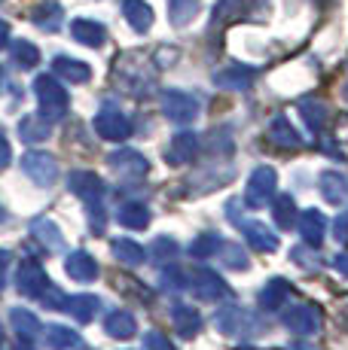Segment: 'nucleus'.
<instances>
[{
	"label": "nucleus",
	"mask_w": 348,
	"mask_h": 350,
	"mask_svg": "<svg viewBox=\"0 0 348 350\" xmlns=\"http://www.w3.org/2000/svg\"><path fill=\"white\" fill-rule=\"evenodd\" d=\"M68 186L77 198L86 201V211L92 217V228L101 234L104 232V195H107L104 180L92 171H73L68 177Z\"/></svg>",
	"instance_id": "nucleus-1"
},
{
	"label": "nucleus",
	"mask_w": 348,
	"mask_h": 350,
	"mask_svg": "<svg viewBox=\"0 0 348 350\" xmlns=\"http://www.w3.org/2000/svg\"><path fill=\"white\" fill-rule=\"evenodd\" d=\"M34 95L40 104V116H46L49 122H55V119H62L64 113H68V104H71L68 92H64L62 83H58L55 77H49V73L34 79Z\"/></svg>",
	"instance_id": "nucleus-2"
},
{
	"label": "nucleus",
	"mask_w": 348,
	"mask_h": 350,
	"mask_svg": "<svg viewBox=\"0 0 348 350\" xmlns=\"http://www.w3.org/2000/svg\"><path fill=\"white\" fill-rule=\"evenodd\" d=\"M16 286H18V293L28 295V299L43 301V295L52 289V280L46 278V271L34 259H25V262H18V268H16Z\"/></svg>",
	"instance_id": "nucleus-3"
},
{
	"label": "nucleus",
	"mask_w": 348,
	"mask_h": 350,
	"mask_svg": "<svg viewBox=\"0 0 348 350\" xmlns=\"http://www.w3.org/2000/svg\"><path fill=\"white\" fill-rule=\"evenodd\" d=\"M275 186H278V174L275 167L269 165H260L257 171L247 177V192H245V201L251 207H266L275 195Z\"/></svg>",
	"instance_id": "nucleus-4"
},
{
	"label": "nucleus",
	"mask_w": 348,
	"mask_h": 350,
	"mask_svg": "<svg viewBox=\"0 0 348 350\" xmlns=\"http://www.w3.org/2000/svg\"><path fill=\"white\" fill-rule=\"evenodd\" d=\"M162 113L177 125H190L199 116V100L190 92L180 89H165L162 92Z\"/></svg>",
	"instance_id": "nucleus-5"
},
{
	"label": "nucleus",
	"mask_w": 348,
	"mask_h": 350,
	"mask_svg": "<svg viewBox=\"0 0 348 350\" xmlns=\"http://www.w3.org/2000/svg\"><path fill=\"white\" fill-rule=\"evenodd\" d=\"M22 171H25V177L28 180H34L37 186H52L55 183V177H58V161L55 156H49V152H37V150H31V152H25L22 156Z\"/></svg>",
	"instance_id": "nucleus-6"
},
{
	"label": "nucleus",
	"mask_w": 348,
	"mask_h": 350,
	"mask_svg": "<svg viewBox=\"0 0 348 350\" xmlns=\"http://www.w3.org/2000/svg\"><path fill=\"white\" fill-rule=\"evenodd\" d=\"M95 131H98V137L113 140V144H123V140H129V134H132V122L125 119V113H119L116 107L107 104L95 116Z\"/></svg>",
	"instance_id": "nucleus-7"
},
{
	"label": "nucleus",
	"mask_w": 348,
	"mask_h": 350,
	"mask_svg": "<svg viewBox=\"0 0 348 350\" xmlns=\"http://www.w3.org/2000/svg\"><path fill=\"white\" fill-rule=\"evenodd\" d=\"M217 329L223 335H260V323L253 317L251 311H245V308H223V311L217 314Z\"/></svg>",
	"instance_id": "nucleus-8"
},
{
	"label": "nucleus",
	"mask_w": 348,
	"mask_h": 350,
	"mask_svg": "<svg viewBox=\"0 0 348 350\" xmlns=\"http://www.w3.org/2000/svg\"><path fill=\"white\" fill-rule=\"evenodd\" d=\"M190 280H192L190 289L196 293V299H202V301L229 299V284H223V278L208 271V268H196V271L190 274Z\"/></svg>",
	"instance_id": "nucleus-9"
},
{
	"label": "nucleus",
	"mask_w": 348,
	"mask_h": 350,
	"mask_svg": "<svg viewBox=\"0 0 348 350\" xmlns=\"http://www.w3.org/2000/svg\"><path fill=\"white\" fill-rule=\"evenodd\" d=\"M107 165H110V171L116 174V177H123V180H140V177H147L150 174V161H147L140 152L135 150H119V152H113L110 159H107Z\"/></svg>",
	"instance_id": "nucleus-10"
},
{
	"label": "nucleus",
	"mask_w": 348,
	"mask_h": 350,
	"mask_svg": "<svg viewBox=\"0 0 348 350\" xmlns=\"http://www.w3.org/2000/svg\"><path fill=\"white\" fill-rule=\"evenodd\" d=\"M281 323L297 335H314L321 329V311L314 305H293L281 314Z\"/></svg>",
	"instance_id": "nucleus-11"
},
{
	"label": "nucleus",
	"mask_w": 348,
	"mask_h": 350,
	"mask_svg": "<svg viewBox=\"0 0 348 350\" xmlns=\"http://www.w3.org/2000/svg\"><path fill=\"white\" fill-rule=\"evenodd\" d=\"M236 223H238V228H242L245 241H247V244H251L257 253H272V250L278 247V234H272V228L263 226L260 219H242V217H238Z\"/></svg>",
	"instance_id": "nucleus-12"
},
{
	"label": "nucleus",
	"mask_w": 348,
	"mask_h": 350,
	"mask_svg": "<svg viewBox=\"0 0 348 350\" xmlns=\"http://www.w3.org/2000/svg\"><path fill=\"white\" fill-rule=\"evenodd\" d=\"M251 83H253V70L245 64H229V67L214 73V85H217V89H226V92H247Z\"/></svg>",
	"instance_id": "nucleus-13"
},
{
	"label": "nucleus",
	"mask_w": 348,
	"mask_h": 350,
	"mask_svg": "<svg viewBox=\"0 0 348 350\" xmlns=\"http://www.w3.org/2000/svg\"><path fill=\"white\" fill-rule=\"evenodd\" d=\"M196 156H199V134H192V131L174 134L169 152H165L169 165H186V161H192Z\"/></svg>",
	"instance_id": "nucleus-14"
},
{
	"label": "nucleus",
	"mask_w": 348,
	"mask_h": 350,
	"mask_svg": "<svg viewBox=\"0 0 348 350\" xmlns=\"http://www.w3.org/2000/svg\"><path fill=\"white\" fill-rule=\"evenodd\" d=\"M64 271H68V278L79 280V284H89V280L98 278V262L92 253L86 250H73L68 259H64Z\"/></svg>",
	"instance_id": "nucleus-15"
},
{
	"label": "nucleus",
	"mask_w": 348,
	"mask_h": 350,
	"mask_svg": "<svg viewBox=\"0 0 348 350\" xmlns=\"http://www.w3.org/2000/svg\"><path fill=\"white\" fill-rule=\"evenodd\" d=\"M71 33L77 43L89 46V49H101L104 40H107V31L101 22H92V18H73L71 25Z\"/></svg>",
	"instance_id": "nucleus-16"
},
{
	"label": "nucleus",
	"mask_w": 348,
	"mask_h": 350,
	"mask_svg": "<svg viewBox=\"0 0 348 350\" xmlns=\"http://www.w3.org/2000/svg\"><path fill=\"white\" fill-rule=\"evenodd\" d=\"M171 323L184 338H196V335L202 332V314H199L192 305H174L171 308Z\"/></svg>",
	"instance_id": "nucleus-17"
},
{
	"label": "nucleus",
	"mask_w": 348,
	"mask_h": 350,
	"mask_svg": "<svg viewBox=\"0 0 348 350\" xmlns=\"http://www.w3.org/2000/svg\"><path fill=\"white\" fill-rule=\"evenodd\" d=\"M287 295H290V284H287L284 278H272L269 284L260 289L257 305H260V311H278L287 301Z\"/></svg>",
	"instance_id": "nucleus-18"
},
{
	"label": "nucleus",
	"mask_w": 348,
	"mask_h": 350,
	"mask_svg": "<svg viewBox=\"0 0 348 350\" xmlns=\"http://www.w3.org/2000/svg\"><path fill=\"white\" fill-rule=\"evenodd\" d=\"M266 137H269L275 146H281V150H299V146H303V140H299V134L293 131V125L287 122V116L272 119L269 128H266Z\"/></svg>",
	"instance_id": "nucleus-19"
},
{
	"label": "nucleus",
	"mask_w": 348,
	"mask_h": 350,
	"mask_svg": "<svg viewBox=\"0 0 348 350\" xmlns=\"http://www.w3.org/2000/svg\"><path fill=\"white\" fill-rule=\"evenodd\" d=\"M52 70H55V77L68 79V83H89L92 79V67L86 62H77V58H71V55H55Z\"/></svg>",
	"instance_id": "nucleus-20"
},
{
	"label": "nucleus",
	"mask_w": 348,
	"mask_h": 350,
	"mask_svg": "<svg viewBox=\"0 0 348 350\" xmlns=\"http://www.w3.org/2000/svg\"><path fill=\"white\" fill-rule=\"evenodd\" d=\"M10 323H12V332L18 335V341H34L37 335H40V320H37V314L34 311H28V308H12V314H10Z\"/></svg>",
	"instance_id": "nucleus-21"
},
{
	"label": "nucleus",
	"mask_w": 348,
	"mask_h": 350,
	"mask_svg": "<svg viewBox=\"0 0 348 350\" xmlns=\"http://www.w3.org/2000/svg\"><path fill=\"white\" fill-rule=\"evenodd\" d=\"M299 234H303L306 244L318 247L327 234V217L321 211H314V207H309V211L299 217Z\"/></svg>",
	"instance_id": "nucleus-22"
},
{
	"label": "nucleus",
	"mask_w": 348,
	"mask_h": 350,
	"mask_svg": "<svg viewBox=\"0 0 348 350\" xmlns=\"http://www.w3.org/2000/svg\"><path fill=\"white\" fill-rule=\"evenodd\" d=\"M98 305H101V301H98L95 295H86V293L68 295V299H64V311H68L77 323H92V320H95Z\"/></svg>",
	"instance_id": "nucleus-23"
},
{
	"label": "nucleus",
	"mask_w": 348,
	"mask_h": 350,
	"mask_svg": "<svg viewBox=\"0 0 348 350\" xmlns=\"http://www.w3.org/2000/svg\"><path fill=\"white\" fill-rule=\"evenodd\" d=\"M104 332L110 335V338H116V341H125V338H135L138 323H135V317H132L129 311H110L107 314V320H104Z\"/></svg>",
	"instance_id": "nucleus-24"
},
{
	"label": "nucleus",
	"mask_w": 348,
	"mask_h": 350,
	"mask_svg": "<svg viewBox=\"0 0 348 350\" xmlns=\"http://www.w3.org/2000/svg\"><path fill=\"white\" fill-rule=\"evenodd\" d=\"M31 232H34V238L46 247V250L62 253V247H64V234H62V228L52 223V219H46V217L34 219V223H31Z\"/></svg>",
	"instance_id": "nucleus-25"
},
{
	"label": "nucleus",
	"mask_w": 348,
	"mask_h": 350,
	"mask_svg": "<svg viewBox=\"0 0 348 350\" xmlns=\"http://www.w3.org/2000/svg\"><path fill=\"white\" fill-rule=\"evenodd\" d=\"M123 16L138 33H147L153 28V10L144 0H123Z\"/></svg>",
	"instance_id": "nucleus-26"
},
{
	"label": "nucleus",
	"mask_w": 348,
	"mask_h": 350,
	"mask_svg": "<svg viewBox=\"0 0 348 350\" xmlns=\"http://www.w3.org/2000/svg\"><path fill=\"white\" fill-rule=\"evenodd\" d=\"M52 134V122L46 116H37V113H31V116H25L22 122H18V137L25 140V144H40V140H46Z\"/></svg>",
	"instance_id": "nucleus-27"
},
{
	"label": "nucleus",
	"mask_w": 348,
	"mask_h": 350,
	"mask_svg": "<svg viewBox=\"0 0 348 350\" xmlns=\"http://www.w3.org/2000/svg\"><path fill=\"white\" fill-rule=\"evenodd\" d=\"M321 192L330 204H345L348 198V180L343 174H333V171H324L321 174Z\"/></svg>",
	"instance_id": "nucleus-28"
},
{
	"label": "nucleus",
	"mask_w": 348,
	"mask_h": 350,
	"mask_svg": "<svg viewBox=\"0 0 348 350\" xmlns=\"http://www.w3.org/2000/svg\"><path fill=\"white\" fill-rule=\"evenodd\" d=\"M299 116H303V122H306V128H309V131H324V125H327V116H330V113H327V107L321 104V100H299Z\"/></svg>",
	"instance_id": "nucleus-29"
},
{
	"label": "nucleus",
	"mask_w": 348,
	"mask_h": 350,
	"mask_svg": "<svg viewBox=\"0 0 348 350\" xmlns=\"http://www.w3.org/2000/svg\"><path fill=\"white\" fill-rule=\"evenodd\" d=\"M110 250H113V256H116L119 262H123V265H132V268H138L140 262L147 259L144 247L135 244V241H129V238H116L110 244Z\"/></svg>",
	"instance_id": "nucleus-30"
},
{
	"label": "nucleus",
	"mask_w": 348,
	"mask_h": 350,
	"mask_svg": "<svg viewBox=\"0 0 348 350\" xmlns=\"http://www.w3.org/2000/svg\"><path fill=\"white\" fill-rule=\"evenodd\" d=\"M10 55H12V64H18L22 70H31V67L40 64V49L34 43H28V40H12Z\"/></svg>",
	"instance_id": "nucleus-31"
},
{
	"label": "nucleus",
	"mask_w": 348,
	"mask_h": 350,
	"mask_svg": "<svg viewBox=\"0 0 348 350\" xmlns=\"http://www.w3.org/2000/svg\"><path fill=\"white\" fill-rule=\"evenodd\" d=\"M116 219L123 223L125 228H135V232H140V228H147L150 226V211H147L144 204H123L116 211Z\"/></svg>",
	"instance_id": "nucleus-32"
},
{
	"label": "nucleus",
	"mask_w": 348,
	"mask_h": 350,
	"mask_svg": "<svg viewBox=\"0 0 348 350\" xmlns=\"http://www.w3.org/2000/svg\"><path fill=\"white\" fill-rule=\"evenodd\" d=\"M46 345L52 350H71V347H79V335L73 332L71 326H46Z\"/></svg>",
	"instance_id": "nucleus-33"
},
{
	"label": "nucleus",
	"mask_w": 348,
	"mask_h": 350,
	"mask_svg": "<svg viewBox=\"0 0 348 350\" xmlns=\"http://www.w3.org/2000/svg\"><path fill=\"white\" fill-rule=\"evenodd\" d=\"M169 16L174 28H184L199 16V0H169Z\"/></svg>",
	"instance_id": "nucleus-34"
},
{
	"label": "nucleus",
	"mask_w": 348,
	"mask_h": 350,
	"mask_svg": "<svg viewBox=\"0 0 348 350\" xmlns=\"http://www.w3.org/2000/svg\"><path fill=\"white\" fill-rule=\"evenodd\" d=\"M62 18H64V10L58 3H43L34 10V25L43 31H49V33L62 28Z\"/></svg>",
	"instance_id": "nucleus-35"
},
{
	"label": "nucleus",
	"mask_w": 348,
	"mask_h": 350,
	"mask_svg": "<svg viewBox=\"0 0 348 350\" xmlns=\"http://www.w3.org/2000/svg\"><path fill=\"white\" fill-rule=\"evenodd\" d=\"M275 223L281 232H287V228H293L297 226V204H293V198L290 195H281V198L275 201Z\"/></svg>",
	"instance_id": "nucleus-36"
},
{
	"label": "nucleus",
	"mask_w": 348,
	"mask_h": 350,
	"mask_svg": "<svg viewBox=\"0 0 348 350\" xmlns=\"http://www.w3.org/2000/svg\"><path fill=\"white\" fill-rule=\"evenodd\" d=\"M220 234H214V232H208V234H199L196 241L190 244V256H196V259H211L214 253H220Z\"/></svg>",
	"instance_id": "nucleus-37"
},
{
	"label": "nucleus",
	"mask_w": 348,
	"mask_h": 350,
	"mask_svg": "<svg viewBox=\"0 0 348 350\" xmlns=\"http://www.w3.org/2000/svg\"><path fill=\"white\" fill-rule=\"evenodd\" d=\"M220 253H223V265L226 268H236V271H247V253L242 250V247L236 244H220Z\"/></svg>",
	"instance_id": "nucleus-38"
},
{
	"label": "nucleus",
	"mask_w": 348,
	"mask_h": 350,
	"mask_svg": "<svg viewBox=\"0 0 348 350\" xmlns=\"http://www.w3.org/2000/svg\"><path fill=\"white\" fill-rule=\"evenodd\" d=\"M153 253H156V259H174V256L180 253V247H177V241L174 238H156L153 241Z\"/></svg>",
	"instance_id": "nucleus-39"
},
{
	"label": "nucleus",
	"mask_w": 348,
	"mask_h": 350,
	"mask_svg": "<svg viewBox=\"0 0 348 350\" xmlns=\"http://www.w3.org/2000/svg\"><path fill=\"white\" fill-rule=\"evenodd\" d=\"M186 280H190V278H186L180 268H165V271H162V286L165 289H184V286H190Z\"/></svg>",
	"instance_id": "nucleus-40"
},
{
	"label": "nucleus",
	"mask_w": 348,
	"mask_h": 350,
	"mask_svg": "<svg viewBox=\"0 0 348 350\" xmlns=\"http://www.w3.org/2000/svg\"><path fill=\"white\" fill-rule=\"evenodd\" d=\"M144 350H177V347H174L162 332H147V338H144Z\"/></svg>",
	"instance_id": "nucleus-41"
},
{
	"label": "nucleus",
	"mask_w": 348,
	"mask_h": 350,
	"mask_svg": "<svg viewBox=\"0 0 348 350\" xmlns=\"http://www.w3.org/2000/svg\"><path fill=\"white\" fill-rule=\"evenodd\" d=\"M333 238H336L339 244H348V213L336 217V223H333Z\"/></svg>",
	"instance_id": "nucleus-42"
},
{
	"label": "nucleus",
	"mask_w": 348,
	"mask_h": 350,
	"mask_svg": "<svg viewBox=\"0 0 348 350\" xmlns=\"http://www.w3.org/2000/svg\"><path fill=\"white\" fill-rule=\"evenodd\" d=\"M12 159V150H10V140H6V134L0 131V167L6 165V161Z\"/></svg>",
	"instance_id": "nucleus-43"
},
{
	"label": "nucleus",
	"mask_w": 348,
	"mask_h": 350,
	"mask_svg": "<svg viewBox=\"0 0 348 350\" xmlns=\"http://www.w3.org/2000/svg\"><path fill=\"white\" fill-rule=\"evenodd\" d=\"M6 268H10V253L0 250V286L6 284Z\"/></svg>",
	"instance_id": "nucleus-44"
},
{
	"label": "nucleus",
	"mask_w": 348,
	"mask_h": 350,
	"mask_svg": "<svg viewBox=\"0 0 348 350\" xmlns=\"http://www.w3.org/2000/svg\"><path fill=\"white\" fill-rule=\"evenodd\" d=\"M333 268H336V271H343L345 278H348V253H343V256H336V259H333Z\"/></svg>",
	"instance_id": "nucleus-45"
},
{
	"label": "nucleus",
	"mask_w": 348,
	"mask_h": 350,
	"mask_svg": "<svg viewBox=\"0 0 348 350\" xmlns=\"http://www.w3.org/2000/svg\"><path fill=\"white\" fill-rule=\"evenodd\" d=\"M6 43H10V25H6L3 18H0V49H3Z\"/></svg>",
	"instance_id": "nucleus-46"
},
{
	"label": "nucleus",
	"mask_w": 348,
	"mask_h": 350,
	"mask_svg": "<svg viewBox=\"0 0 348 350\" xmlns=\"http://www.w3.org/2000/svg\"><path fill=\"white\" fill-rule=\"evenodd\" d=\"M290 350H318V347H312V345H306V341H297V345H290Z\"/></svg>",
	"instance_id": "nucleus-47"
},
{
	"label": "nucleus",
	"mask_w": 348,
	"mask_h": 350,
	"mask_svg": "<svg viewBox=\"0 0 348 350\" xmlns=\"http://www.w3.org/2000/svg\"><path fill=\"white\" fill-rule=\"evenodd\" d=\"M343 95H345V100H348V85H345V92H343Z\"/></svg>",
	"instance_id": "nucleus-48"
},
{
	"label": "nucleus",
	"mask_w": 348,
	"mask_h": 350,
	"mask_svg": "<svg viewBox=\"0 0 348 350\" xmlns=\"http://www.w3.org/2000/svg\"><path fill=\"white\" fill-rule=\"evenodd\" d=\"M0 341H3V332H0Z\"/></svg>",
	"instance_id": "nucleus-49"
},
{
	"label": "nucleus",
	"mask_w": 348,
	"mask_h": 350,
	"mask_svg": "<svg viewBox=\"0 0 348 350\" xmlns=\"http://www.w3.org/2000/svg\"><path fill=\"white\" fill-rule=\"evenodd\" d=\"M318 3H324V0H318Z\"/></svg>",
	"instance_id": "nucleus-50"
}]
</instances>
